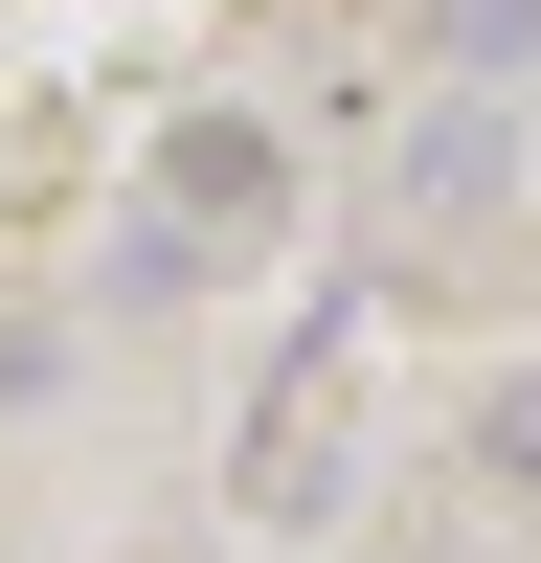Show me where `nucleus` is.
Segmentation results:
<instances>
[{
    "instance_id": "obj_3",
    "label": "nucleus",
    "mask_w": 541,
    "mask_h": 563,
    "mask_svg": "<svg viewBox=\"0 0 541 563\" xmlns=\"http://www.w3.org/2000/svg\"><path fill=\"white\" fill-rule=\"evenodd\" d=\"M496 474H541V384H496Z\"/></svg>"
},
{
    "instance_id": "obj_2",
    "label": "nucleus",
    "mask_w": 541,
    "mask_h": 563,
    "mask_svg": "<svg viewBox=\"0 0 541 563\" xmlns=\"http://www.w3.org/2000/svg\"><path fill=\"white\" fill-rule=\"evenodd\" d=\"M249 496H270V519H339V339L294 361V406H270V474H249Z\"/></svg>"
},
{
    "instance_id": "obj_1",
    "label": "nucleus",
    "mask_w": 541,
    "mask_h": 563,
    "mask_svg": "<svg viewBox=\"0 0 541 563\" xmlns=\"http://www.w3.org/2000/svg\"><path fill=\"white\" fill-rule=\"evenodd\" d=\"M158 203H180V225H270V203H294V158H270L249 113H203V135L158 158Z\"/></svg>"
}]
</instances>
